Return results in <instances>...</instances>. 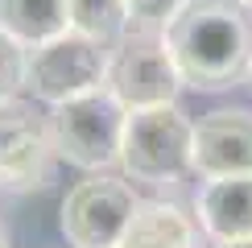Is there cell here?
Returning <instances> with one entry per match:
<instances>
[{"instance_id":"ac0fdd59","label":"cell","mask_w":252,"mask_h":248,"mask_svg":"<svg viewBox=\"0 0 252 248\" xmlns=\"http://www.w3.org/2000/svg\"><path fill=\"white\" fill-rule=\"evenodd\" d=\"M248 83H252V70H248Z\"/></svg>"},{"instance_id":"7a4b0ae2","label":"cell","mask_w":252,"mask_h":248,"mask_svg":"<svg viewBox=\"0 0 252 248\" xmlns=\"http://www.w3.org/2000/svg\"><path fill=\"white\" fill-rule=\"evenodd\" d=\"M120 165L132 182L165 186L194 174V120L178 103L128 112Z\"/></svg>"},{"instance_id":"8fae6325","label":"cell","mask_w":252,"mask_h":248,"mask_svg":"<svg viewBox=\"0 0 252 248\" xmlns=\"http://www.w3.org/2000/svg\"><path fill=\"white\" fill-rule=\"evenodd\" d=\"M0 29L21 46H41L70 29V0H0Z\"/></svg>"},{"instance_id":"5bb4252c","label":"cell","mask_w":252,"mask_h":248,"mask_svg":"<svg viewBox=\"0 0 252 248\" xmlns=\"http://www.w3.org/2000/svg\"><path fill=\"white\" fill-rule=\"evenodd\" d=\"M29 75V46H21L13 33L0 29V99H13L25 87Z\"/></svg>"},{"instance_id":"e0dca14e","label":"cell","mask_w":252,"mask_h":248,"mask_svg":"<svg viewBox=\"0 0 252 248\" xmlns=\"http://www.w3.org/2000/svg\"><path fill=\"white\" fill-rule=\"evenodd\" d=\"M240 4H248V8H252V0H240Z\"/></svg>"},{"instance_id":"52a82bcc","label":"cell","mask_w":252,"mask_h":248,"mask_svg":"<svg viewBox=\"0 0 252 248\" xmlns=\"http://www.w3.org/2000/svg\"><path fill=\"white\" fill-rule=\"evenodd\" d=\"M136 207H141V199L128 182L95 174L62 199L58 223L70 248H116L124 227L132 223Z\"/></svg>"},{"instance_id":"9c48e42d","label":"cell","mask_w":252,"mask_h":248,"mask_svg":"<svg viewBox=\"0 0 252 248\" xmlns=\"http://www.w3.org/2000/svg\"><path fill=\"white\" fill-rule=\"evenodd\" d=\"M198 227L215 244L248 240L252 236V174H232V178H207L194 199Z\"/></svg>"},{"instance_id":"5b68a950","label":"cell","mask_w":252,"mask_h":248,"mask_svg":"<svg viewBox=\"0 0 252 248\" xmlns=\"http://www.w3.org/2000/svg\"><path fill=\"white\" fill-rule=\"evenodd\" d=\"M108 50L112 46L83 37L79 29H66V33L41 41V46H29L25 87L33 91V99L50 103V108L83 95V91H95L108 79Z\"/></svg>"},{"instance_id":"30bf717a","label":"cell","mask_w":252,"mask_h":248,"mask_svg":"<svg viewBox=\"0 0 252 248\" xmlns=\"http://www.w3.org/2000/svg\"><path fill=\"white\" fill-rule=\"evenodd\" d=\"M198 232L186 211L170 203H141L116 248H194Z\"/></svg>"},{"instance_id":"9a60e30c","label":"cell","mask_w":252,"mask_h":248,"mask_svg":"<svg viewBox=\"0 0 252 248\" xmlns=\"http://www.w3.org/2000/svg\"><path fill=\"white\" fill-rule=\"evenodd\" d=\"M219 248H252V236H248V240H227V244H219Z\"/></svg>"},{"instance_id":"6da1fadb","label":"cell","mask_w":252,"mask_h":248,"mask_svg":"<svg viewBox=\"0 0 252 248\" xmlns=\"http://www.w3.org/2000/svg\"><path fill=\"white\" fill-rule=\"evenodd\" d=\"M161 37L194 91L236 87L252 70V8L240 0H190Z\"/></svg>"},{"instance_id":"7c38bea8","label":"cell","mask_w":252,"mask_h":248,"mask_svg":"<svg viewBox=\"0 0 252 248\" xmlns=\"http://www.w3.org/2000/svg\"><path fill=\"white\" fill-rule=\"evenodd\" d=\"M70 29L99 46H116L128 33V0H70Z\"/></svg>"},{"instance_id":"8992f818","label":"cell","mask_w":252,"mask_h":248,"mask_svg":"<svg viewBox=\"0 0 252 248\" xmlns=\"http://www.w3.org/2000/svg\"><path fill=\"white\" fill-rule=\"evenodd\" d=\"M58 145L50 116L29 99H0V182L13 190H37L54 178Z\"/></svg>"},{"instance_id":"4fadbf2b","label":"cell","mask_w":252,"mask_h":248,"mask_svg":"<svg viewBox=\"0 0 252 248\" xmlns=\"http://www.w3.org/2000/svg\"><path fill=\"white\" fill-rule=\"evenodd\" d=\"M190 0H128V29L132 33H165V25Z\"/></svg>"},{"instance_id":"277c9868","label":"cell","mask_w":252,"mask_h":248,"mask_svg":"<svg viewBox=\"0 0 252 248\" xmlns=\"http://www.w3.org/2000/svg\"><path fill=\"white\" fill-rule=\"evenodd\" d=\"M103 87L128 112H141V108L174 103L186 83L178 75L174 54L161 33H132L128 29L108 50V79H103Z\"/></svg>"},{"instance_id":"3957f363","label":"cell","mask_w":252,"mask_h":248,"mask_svg":"<svg viewBox=\"0 0 252 248\" xmlns=\"http://www.w3.org/2000/svg\"><path fill=\"white\" fill-rule=\"evenodd\" d=\"M124 120H128V108L108 87L54 103L50 108V128H54L58 157L87 174H103L112 165H120Z\"/></svg>"},{"instance_id":"ba28073f","label":"cell","mask_w":252,"mask_h":248,"mask_svg":"<svg viewBox=\"0 0 252 248\" xmlns=\"http://www.w3.org/2000/svg\"><path fill=\"white\" fill-rule=\"evenodd\" d=\"M194 174L198 178L252 174V112L248 108H219L194 124Z\"/></svg>"},{"instance_id":"2e32d148","label":"cell","mask_w":252,"mask_h":248,"mask_svg":"<svg viewBox=\"0 0 252 248\" xmlns=\"http://www.w3.org/2000/svg\"><path fill=\"white\" fill-rule=\"evenodd\" d=\"M0 248H8V240H4V232H0Z\"/></svg>"}]
</instances>
